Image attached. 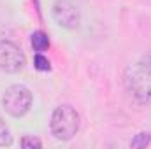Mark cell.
Returning a JSON list of instances; mask_svg holds the SVG:
<instances>
[{
	"instance_id": "cell-5",
	"label": "cell",
	"mask_w": 151,
	"mask_h": 149,
	"mask_svg": "<svg viewBox=\"0 0 151 149\" xmlns=\"http://www.w3.org/2000/svg\"><path fill=\"white\" fill-rule=\"evenodd\" d=\"M51 14H53V19H55L62 28L74 30V28L79 27L81 12H79L77 4L72 2V0H56V2L53 4Z\"/></svg>"
},
{
	"instance_id": "cell-9",
	"label": "cell",
	"mask_w": 151,
	"mask_h": 149,
	"mask_svg": "<svg viewBox=\"0 0 151 149\" xmlns=\"http://www.w3.org/2000/svg\"><path fill=\"white\" fill-rule=\"evenodd\" d=\"M150 142H151V135L142 132V133H137L134 137V140L130 142V148H146Z\"/></svg>"
},
{
	"instance_id": "cell-1",
	"label": "cell",
	"mask_w": 151,
	"mask_h": 149,
	"mask_svg": "<svg viewBox=\"0 0 151 149\" xmlns=\"http://www.w3.org/2000/svg\"><path fill=\"white\" fill-rule=\"evenodd\" d=\"M123 84L128 95L142 105H151V69L141 62L125 69Z\"/></svg>"
},
{
	"instance_id": "cell-6",
	"label": "cell",
	"mask_w": 151,
	"mask_h": 149,
	"mask_svg": "<svg viewBox=\"0 0 151 149\" xmlns=\"http://www.w3.org/2000/svg\"><path fill=\"white\" fill-rule=\"evenodd\" d=\"M30 42H32V47L37 51V53H42V51H46L47 47H49V37L44 34V32H34L32 34V37H30Z\"/></svg>"
},
{
	"instance_id": "cell-3",
	"label": "cell",
	"mask_w": 151,
	"mask_h": 149,
	"mask_svg": "<svg viewBox=\"0 0 151 149\" xmlns=\"http://www.w3.org/2000/svg\"><path fill=\"white\" fill-rule=\"evenodd\" d=\"M32 91L23 84H12L5 90L2 97V105L12 117H23L32 107Z\"/></svg>"
},
{
	"instance_id": "cell-4",
	"label": "cell",
	"mask_w": 151,
	"mask_h": 149,
	"mask_svg": "<svg viewBox=\"0 0 151 149\" xmlns=\"http://www.w3.org/2000/svg\"><path fill=\"white\" fill-rule=\"evenodd\" d=\"M27 67V56L19 46L11 40H0V70L18 74Z\"/></svg>"
},
{
	"instance_id": "cell-11",
	"label": "cell",
	"mask_w": 151,
	"mask_h": 149,
	"mask_svg": "<svg viewBox=\"0 0 151 149\" xmlns=\"http://www.w3.org/2000/svg\"><path fill=\"white\" fill-rule=\"evenodd\" d=\"M141 63H142V65H146L148 69H151V51H150V53H146V54L141 58Z\"/></svg>"
},
{
	"instance_id": "cell-2",
	"label": "cell",
	"mask_w": 151,
	"mask_h": 149,
	"mask_svg": "<svg viewBox=\"0 0 151 149\" xmlns=\"http://www.w3.org/2000/svg\"><path fill=\"white\" fill-rule=\"evenodd\" d=\"M79 114L70 105H60L51 114V133L58 140H70L79 132Z\"/></svg>"
},
{
	"instance_id": "cell-8",
	"label": "cell",
	"mask_w": 151,
	"mask_h": 149,
	"mask_svg": "<svg viewBox=\"0 0 151 149\" xmlns=\"http://www.w3.org/2000/svg\"><path fill=\"white\" fill-rule=\"evenodd\" d=\"M34 67H35L37 70H40V72H47V70H51V62H49L44 54L37 53L35 58H34Z\"/></svg>"
},
{
	"instance_id": "cell-7",
	"label": "cell",
	"mask_w": 151,
	"mask_h": 149,
	"mask_svg": "<svg viewBox=\"0 0 151 149\" xmlns=\"http://www.w3.org/2000/svg\"><path fill=\"white\" fill-rule=\"evenodd\" d=\"M11 144H12V133L5 125V121L0 117V148H9Z\"/></svg>"
},
{
	"instance_id": "cell-10",
	"label": "cell",
	"mask_w": 151,
	"mask_h": 149,
	"mask_svg": "<svg viewBox=\"0 0 151 149\" xmlns=\"http://www.w3.org/2000/svg\"><path fill=\"white\" fill-rule=\"evenodd\" d=\"M21 148H25V149H40L42 148V142L39 140L37 137H34V135H25L23 139H21Z\"/></svg>"
}]
</instances>
